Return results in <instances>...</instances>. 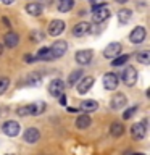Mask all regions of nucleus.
Here are the masks:
<instances>
[{
	"instance_id": "nucleus-1",
	"label": "nucleus",
	"mask_w": 150,
	"mask_h": 155,
	"mask_svg": "<svg viewBox=\"0 0 150 155\" xmlns=\"http://www.w3.org/2000/svg\"><path fill=\"white\" fill-rule=\"evenodd\" d=\"M137 78H139V73L132 65H128L123 70V73H121V79H123V82L128 87H132L135 82H137Z\"/></svg>"
},
{
	"instance_id": "nucleus-2",
	"label": "nucleus",
	"mask_w": 150,
	"mask_h": 155,
	"mask_svg": "<svg viewBox=\"0 0 150 155\" xmlns=\"http://www.w3.org/2000/svg\"><path fill=\"white\" fill-rule=\"evenodd\" d=\"M145 134H147V120H142L140 123L132 124V128H131V136H132V139L140 140V139L145 137Z\"/></svg>"
},
{
	"instance_id": "nucleus-3",
	"label": "nucleus",
	"mask_w": 150,
	"mask_h": 155,
	"mask_svg": "<svg viewBox=\"0 0 150 155\" xmlns=\"http://www.w3.org/2000/svg\"><path fill=\"white\" fill-rule=\"evenodd\" d=\"M147 37V31L144 26H135L132 31L129 32V41L131 44H142Z\"/></svg>"
},
{
	"instance_id": "nucleus-4",
	"label": "nucleus",
	"mask_w": 150,
	"mask_h": 155,
	"mask_svg": "<svg viewBox=\"0 0 150 155\" xmlns=\"http://www.w3.org/2000/svg\"><path fill=\"white\" fill-rule=\"evenodd\" d=\"M65 26L66 24H65V21H61V19H52L50 24H48V28H47V31L50 36L58 37L63 31H65Z\"/></svg>"
},
{
	"instance_id": "nucleus-5",
	"label": "nucleus",
	"mask_w": 150,
	"mask_h": 155,
	"mask_svg": "<svg viewBox=\"0 0 150 155\" xmlns=\"http://www.w3.org/2000/svg\"><path fill=\"white\" fill-rule=\"evenodd\" d=\"M2 129H3V134H7L8 137H15V136L19 134V129H21V128H19L18 121L8 120V121H5V123H3Z\"/></svg>"
},
{
	"instance_id": "nucleus-6",
	"label": "nucleus",
	"mask_w": 150,
	"mask_h": 155,
	"mask_svg": "<svg viewBox=\"0 0 150 155\" xmlns=\"http://www.w3.org/2000/svg\"><path fill=\"white\" fill-rule=\"evenodd\" d=\"M123 52V47H121V44L119 42H111L108 44L105 48H103V57L105 58H115V57H118L119 53Z\"/></svg>"
},
{
	"instance_id": "nucleus-7",
	"label": "nucleus",
	"mask_w": 150,
	"mask_h": 155,
	"mask_svg": "<svg viewBox=\"0 0 150 155\" xmlns=\"http://www.w3.org/2000/svg\"><path fill=\"white\" fill-rule=\"evenodd\" d=\"M126 104H128V97H126L124 94H121V92H118V94H115L113 97H111L110 108L111 110H121V108L126 107Z\"/></svg>"
},
{
	"instance_id": "nucleus-8",
	"label": "nucleus",
	"mask_w": 150,
	"mask_h": 155,
	"mask_svg": "<svg viewBox=\"0 0 150 155\" xmlns=\"http://www.w3.org/2000/svg\"><path fill=\"white\" fill-rule=\"evenodd\" d=\"M63 91H65V82L61 79L50 81V84H48V94L52 97H60L63 94Z\"/></svg>"
},
{
	"instance_id": "nucleus-9",
	"label": "nucleus",
	"mask_w": 150,
	"mask_h": 155,
	"mask_svg": "<svg viewBox=\"0 0 150 155\" xmlns=\"http://www.w3.org/2000/svg\"><path fill=\"white\" fill-rule=\"evenodd\" d=\"M94 82H95V79L92 76H82L81 79H79V82H77V94H86V92H89L90 91V87L94 86Z\"/></svg>"
},
{
	"instance_id": "nucleus-10",
	"label": "nucleus",
	"mask_w": 150,
	"mask_h": 155,
	"mask_svg": "<svg viewBox=\"0 0 150 155\" xmlns=\"http://www.w3.org/2000/svg\"><path fill=\"white\" fill-rule=\"evenodd\" d=\"M92 57H94V53H92L90 48H87V50H79L76 52V61L77 65H82V66H87L89 63L92 61Z\"/></svg>"
},
{
	"instance_id": "nucleus-11",
	"label": "nucleus",
	"mask_w": 150,
	"mask_h": 155,
	"mask_svg": "<svg viewBox=\"0 0 150 155\" xmlns=\"http://www.w3.org/2000/svg\"><path fill=\"white\" fill-rule=\"evenodd\" d=\"M118 82L119 79L115 73H105L103 74V87L106 91H115L118 87Z\"/></svg>"
},
{
	"instance_id": "nucleus-12",
	"label": "nucleus",
	"mask_w": 150,
	"mask_h": 155,
	"mask_svg": "<svg viewBox=\"0 0 150 155\" xmlns=\"http://www.w3.org/2000/svg\"><path fill=\"white\" fill-rule=\"evenodd\" d=\"M50 50H52V53H53V58H60V57H63V55L66 53L68 44H66L65 41H55V42L52 44Z\"/></svg>"
},
{
	"instance_id": "nucleus-13",
	"label": "nucleus",
	"mask_w": 150,
	"mask_h": 155,
	"mask_svg": "<svg viewBox=\"0 0 150 155\" xmlns=\"http://www.w3.org/2000/svg\"><path fill=\"white\" fill-rule=\"evenodd\" d=\"M90 23H87V21H81V23H77L74 28H73V36H76V37H84L86 34H89L90 32Z\"/></svg>"
},
{
	"instance_id": "nucleus-14",
	"label": "nucleus",
	"mask_w": 150,
	"mask_h": 155,
	"mask_svg": "<svg viewBox=\"0 0 150 155\" xmlns=\"http://www.w3.org/2000/svg\"><path fill=\"white\" fill-rule=\"evenodd\" d=\"M108 18H110V10L106 8V7H102V8H99V10H95L94 15H92V21H94L95 24L103 23V21H106Z\"/></svg>"
},
{
	"instance_id": "nucleus-15",
	"label": "nucleus",
	"mask_w": 150,
	"mask_h": 155,
	"mask_svg": "<svg viewBox=\"0 0 150 155\" xmlns=\"http://www.w3.org/2000/svg\"><path fill=\"white\" fill-rule=\"evenodd\" d=\"M24 142L28 144H36L39 139H41V133H39L37 128H28L24 131V136H23Z\"/></svg>"
},
{
	"instance_id": "nucleus-16",
	"label": "nucleus",
	"mask_w": 150,
	"mask_h": 155,
	"mask_svg": "<svg viewBox=\"0 0 150 155\" xmlns=\"http://www.w3.org/2000/svg\"><path fill=\"white\" fill-rule=\"evenodd\" d=\"M3 42H5V47L8 48H15L19 44V36L16 32H7L3 37Z\"/></svg>"
},
{
	"instance_id": "nucleus-17",
	"label": "nucleus",
	"mask_w": 150,
	"mask_h": 155,
	"mask_svg": "<svg viewBox=\"0 0 150 155\" xmlns=\"http://www.w3.org/2000/svg\"><path fill=\"white\" fill-rule=\"evenodd\" d=\"M90 123H92V120L87 113H82L76 118V128L77 129H87L90 126Z\"/></svg>"
},
{
	"instance_id": "nucleus-18",
	"label": "nucleus",
	"mask_w": 150,
	"mask_h": 155,
	"mask_svg": "<svg viewBox=\"0 0 150 155\" xmlns=\"http://www.w3.org/2000/svg\"><path fill=\"white\" fill-rule=\"evenodd\" d=\"M18 115L19 116H32V115H37L36 104H29V105L19 107V108H18Z\"/></svg>"
},
{
	"instance_id": "nucleus-19",
	"label": "nucleus",
	"mask_w": 150,
	"mask_h": 155,
	"mask_svg": "<svg viewBox=\"0 0 150 155\" xmlns=\"http://www.w3.org/2000/svg\"><path fill=\"white\" fill-rule=\"evenodd\" d=\"M36 60H42V61L53 60V53H52V50H50V47H42L41 50L37 52V55H36Z\"/></svg>"
},
{
	"instance_id": "nucleus-20",
	"label": "nucleus",
	"mask_w": 150,
	"mask_h": 155,
	"mask_svg": "<svg viewBox=\"0 0 150 155\" xmlns=\"http://www.w3.org/2000/svg\"><path fill=\"white\" fill-rule=\"evenodd\" d=\"M110 134L113 136V137H121V136L124 134V124H123V123H118V121L111 123V126H110Z\"/></svg>"
},
{
	"instance_id": "nucleus-21",
	"label": "nucleus",
	"mask_w": 150,
	"mask_h": 155,
	"mask_svg": "<svg viewBox=\"0 0 150 155\" xmlns=\"http://www.w3.org/2000/svg\"><path fill=\"white\" fill-rule=\"evenodd\" d=\"M26 12L31 15V16H39L42 13V5L37 3V2H31L26 5Z\"/></svg>"
},
{
	"instance_id": "nucleus-22",
	"label": "nucleus",
	"mask_w": 150,
	"mask_h": 155,
	"mask_svg": "<svg viewBox=\"0 0 150 155\" xmlns=\"http://www.w3.org/2000/svg\"><path fill=\"white\" fill-rule=\"evenodd\" d=\"M131 16H132V12H131L129 8H121L118 12V21H119V24H126L131 19Z\"/></svg>"
},
{
	"instance_id": "nucleus-23",
	"label": "nucleus",
	"mask_w": 150,
	"mask_h": 155,
	"mask_svg": "<svg viewBox=\"0 0 150 155\" xmlns=\"http://www.w3.org/2000/svg\"><path fill=\"white\" fill-rule=\"evenodd\" d=\"M82 76H84L82 70H74V71H71V73H70V76H68V84H70V86L77 84Z\"/></svg>"
},
{
	"instance_id": "nucleus-24",
	"label": "nucleus",
	"mask_w": 150,
	"mask_h": 155,
	"mask_svg": "<svg viewBox=\"0 0 150 155\" xmlns=\"http://www.w3.org/2000/svg\"><path fill=\"white\" fill-rule=\"evenodd\" d=\"M97 108H99V104H97L95 100H92V99L81 102V110H84L86 113H87V111H95Z\"/></svg>"
},
{
	"instance_id": "nucleus-25",
	"label": "nucleus",
	"mask_w": 150,
	"mask_h": 155,
	"mask_svg": "<svg viewBox=\"0 0 150 155\" xmlns=\"http://www.w3.org/2000/svg\"><path fill=\"white\" fill-rule=\"evenodd\" d=\"M74 7V0H58V10L61 13H68Z\"/></svg>"
},
{
	"instance_id": "nucleus-26",
	"label": "nucleus",
	"mask_w": 150,
	"mask_h": 155,
	"mask_svg": "<svg viewBox=\"0 0 150 155\" xmlns=\"http://www.w3.org/2000/svg\"><path fill=\"white\" fill-rule=\"evenodd\" d=\"M128 60H129V55L128 53H119L118 57H115V58H111V66H123V65H126L128 63Z\"/></svg>"
},
{
	"instance_id": "nucleus-27",
	"label": "nucleus",
	"mask_w": 150,
	"mask_h": 155,
	"mask_svg": "<svg viewBox=\"0 0 150 155\" xmlns=\"http://www.w3.org/2000/svg\"><path fill=\"white\" fill-rule=\"evenodd\" d=\"M135 60H137L140 65H148L150 63V52L148 50H142L135 55Z\"/></svg>"
},
{
	"instance_id": "nucleus-28",
	"label": "nucleus",
	"mask_w": 150,
	"mask_h": 155,
	"mask_svg": "<svg viewBox=\"0 0 150 155\" xmlns=\"http://www.w3.org/2000/svg\"><path fill=\"white\" fill-rule=\"evenodd\" d=\"M8 86H10V79L8 78H0V95L5 94V91H8Z\"/></svg>"
},
{
	"instance_id": "nucleus-29",
	"label": "nucleus",
	"mask_w": 150,
	"mask_h": 155,
	"mask_svg": "<svg viewBox=\"0 0 150 155\" xmlns=\"http://www.w3.org/2000/svg\"><path fill=\"white\" fill-rule=\"evenodd\" d=\"M39 82H41V76H39L37 73L29 74V78H28V84H29V86H37Z\"/></svg>"
},
{
	"instance_id": "nucleus-30",
	"label": "nucleus",
	"mask_w": 150,
	"mask_h": 155,
	"mask_svg": "<svg viewBox=\"0 0 150 155\" xmlns=\"http://www.w3.org/2000/svg\"><path fill=\"white\" fill-rule=\"evenodd\" d=\"M135 111H137V107H131V108H128V110L124 111L123 118H124V120H131V118L134 116V113H135Z\"/></svg>"
},
{
	"instance_id": "nucleus-31",
	"label": "nucleus",
	"mask_w": 150,
	"mask_h": 155,
	"mask_svg": "<svg viewBox=\"0 0 150 155\" xmlns=\"http://www.w3.org/2000/svg\"><path fill=\"white\" fill-rule=\"evenodd\" d=\"M42 39H44V32H41V31H34V32H31V41L39 42V41H42Z\"/></svg>"
},
{
	"instance_id": "nucleus-32",
	"label": "nucleus",
	"mask_w": 150,
	"mask_h": 155,
	"mask_svg": "<svg viewBox=\"0 0 150 155\" xmlns=\"http://www.w3.org/2000/svg\"><path fill=\"white\" fill-rule=\"evenodd\" d=\"M24 60H26V61H36V57H32V55H24Z\"/></svg>"
},
{
	"instance_id": "nucleus-33",
	"label": "nucleus",
	"mask_w": 150,
	"mask_h": 155,
	"mask_svg": "<svg viewBox=\"0 0 150 155\" xmlns=\"http://www.w3.org/2000/svg\"><path fill=\"white\" fill-rule=\"evenodd\" d=\"M2 23H3V24H5V26H7V28H10V26H11V23H10V19H7L5 16L2 18Z\"/></svg>"
},
{
	"instance_id": "nucleus-34",
	"label": "nucleus",
	"mask_w": 150,
	"mask_h": 155,
	"mask_svg": "<svg viewBox=\"0 0 150 155\" xmlns=\"http://www.w3.org/2000/svg\"><path fill=\"white\" fill-rule=\"evenodd\" d=\"M2 2H3L5 5H11V3L15 2V0H2Z\"/></svg>"
},
{
	"instance_id": "nucleus-35",
	"label": "nucleus",
	"mask_w": 150,
	"mask_h": 155,
	"mask_svg": "<svg viewBox=\"0 0 150 155\" xmlns=\"http://www.w3.org/2000/svg\"><path fill=\"white\" fill-rule=\"evenodd\" d=\"M115 2H116V3H121V5H124L126 2H129V0H115Z\"/></svg>"
},
{
	"instance_id": "nucleus-36",
	"label": "nucleus",
	"mask_w": 150,
	"mask_h": 155,
	"mask_svg": "<svg viewBox=\"0 0 150 155\" xmlns=\"http://www.w3.org/2000/svg\"><path fill=\"white\" fill-rule=\"evenodd\" d=\"M2 53H3V45L0 44V55H2Z\"/></svg>"
},
{
	"instance_id": "nucleus-37",
	"label": "nucleus",
	"mask_w": 150,
	"mask_h": 155,
	"mask_svg": "<svg viewBox=\"0 0 150 155\" xmlns=\"http://www.w3.org/2000/svg\"><path fill=\"white\" fill-rule=\"evenodd\" d=\"M126 155H145V153H140L139 152V153H126Z\"/></svg>"
}]
</instances>
